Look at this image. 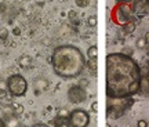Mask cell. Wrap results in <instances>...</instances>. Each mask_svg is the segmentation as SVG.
Listing matches in <instances>:
<instances>
[{"label": "cell", "instance_id": "cell-1", "mask_svg": "<svg viewBox=\"0 0 149 127\" xmlns=\"http://www.w3.org/2000/svg\"><path fill=\"white\" fill-rule=\"evenodd\" d=\"M141 69L137 61L124 53L107 55L108 98H130L141 90Z\"/></svg>", "mask_w": 149, "mask_h": 127}, {"label": "cell", "instance_id": "cell-2", "mask_svg": "<svg viewBox=\"0 0 149 127\" xmlns=\"http://www.w3.org/2000/svg\"><path fill=\"white\" fill-rule=\"evenodd\" d=\"M51 63L55 75L64 79H74L81 75L86 66L83 53L77 47L65 44L58 46L51 55Z\"/></svg>", "mask_w": 149, "mask_h": 127}, {"label": "cell", "instance_id": "cell-3", "mask_svg": "<svg viewBox=\"0 0 149 127\" xmlns=\"http://www.w3.org/2000/svg\"><path fill=\"white\" fill-rule=\"evenodd\" d=\"M137 1H119L116 6H113L111 11V20L113 24L119 27H124L126 24L133 21V15L135 11Z\"/></svg>", "mask_w": 149, "mask_h": 127}, {"label": "cell", "instance_id": "cell-4", "mask_svg": "<svg viewBox=\"0 0 149 127\" xmlns=\"http://www.w3.org/2000/svg\"><path fill=\"white\" fill-rule=\"evenodd\" d=\"M6 84L8 93L14 97H24L28 91V82L22 75H11Z\"/></svg>", "mask_w": 149, "mask_h": 127}, {"label": "cell", "instance_id": "cell-5", "mask_svg": "<svg viewBox=\"0 0 149 127\" xmlns=\"http://www.w3.org/2000/svg\"><path fill=\"white\" fill-rule=\"evenodd\" d=\"M133 104L131 98H113V104L108 101V116L113 119H119L126 111V108Z\"/></svg>", "mask_w": 149, "mask_h": 127}, {"label": "cell", "instance_id": "cell-6", "mask_svg": "<svg viewBox=\"0 0 149 127\" xmlns=\"http://www.w3.org/2000/svg\"><path fill=\"white\" fill-rule=\"evenodd\" d=\"M69 127H87L90 124V115L83 109H74L68 117Z\"/></svg>", "mask_w": 149, "mask_h": 127}, {"label": "cell", "instance_id": "cell-7", "mask_svg": "<svg viewBox=\"0 0 149 127\" xmlns=\"http://www.w3.org/2000/svg\"><path fill=\"white\" fill-rule=\"evenodd\" d=\"M68 98H69V102H72V104H80V102L86 101L87 93L81 86H72L68 91Z\"/></svg>", "mask_w": 149, "mask_h": 127}, {"label": "cell", "instance_id": "cell-8", "mask_svg": "<svg viewBox=\"0 0 149 127\" xmlns=\"http://www.w3.org/2000/svg\"><path fill=\"white\" fill-rule=\"evenodd\" d=\"M35 94L36 95H40V93L47 90L48 87V80L44 79V77H36L35 79Z\"/></svg>", "mask_w": 149, "mask_h": 127}, {"label": "cell", "instance_id": "cell-9", "mask_svg": "<svg viewBox=\"0 0 149 127\" xmlns=\"http://www.w3.org/2000/svg\"><path fill=\"white\" fill-rule=\"evenodd\" d=\"M4 122H6V127H19V122L14 116V113H8L7 115V120H4Z\"/></svg>", "mask_w": 149, "mask_h": 127}, {"label": "cell", "instance_id": "cell-10", "mask_svg": "<svg viewBox=\"0 0 149 127\" xmlns=\"http://www.w3.org/2000/svg\"><path fill=\"white\" fill-rule=\"evenodd\" d=\"M19 65H21L22 68H29L32 65V58L29 55H22L21 58H19Z\"/></svg>", "mask_w": 149, "mask_h": 127}, {"label": "cell", "instance_id": "cell-11", "mask_svg": "<svg viewBox=\"0 0 149 127\" xmlns=\"http://www.w3.org/2000/svg\"><path fill=\"white\" fill-rule=\"evenodd\" d=\"M11 111L15 115H22L24 113V106L19 102H14V104H11Z\"/></svg>", "mask_w": 149, "mask_h": 127}, {"label": "cell", "instance_id": "cell-12", "mask_svg": "<svg viewBox=\"0 0 149 127\" xmlns=\"http://www.w3.org/2000/svg\"><path fill=\"white\" fill-rule=\"evenodd\" d=\"M87 57L90 59H97V57H98V47L97 46H91L87 50Z\"/></svg>", "mask_w": 149, "mask_h": 127}, {"label": "cell", "instance_id": "cell-13", "mask_svg": "<svg viewBox=\"0 0 149 127\" xmlns=\"http://www.w3.org/2000/svg\"><path fill=\"white\" fill-rule=\"evenodd\" d=\"M70 115V112L68 108H61L58 111V115H57V117H61V119H68Z\"/></svg>", "mask_w": 149, "mask_h": 127}, {"label": "cell", "instance_id": "cell-14", "mask_svg": "<svg viewBox=\"0 0 149 127\" xmlns=\"http://www.w3.org/2000/svg\"><path fill=\"white\" fill-rule=\"evenodd\" d=\"M54 124L55 127H68V119H61V117H57L55 120H54Z\"/></svg>", "mask_w": 149, "mask_h": 127}, {"label": "cell", "instance_id": "cell-15", "mask_svg": "<svg viewBox=\"0 0 149 127\" xmlns=\"http://www.w3.org/2000/svg\"><path fill=\"white\" fill-rule=\"evenodd\" d=\"M134 29H135V22L134 21H130L128 24H126V25L123 27L124 33H131V32H134Z\"/></svg>", "mask_w": 149, "mask_h": 127}, {"label": "cell", "instance_id": "cell-16", "mask_svg": "<svg viewBox=\"0 0 149 127\" xmlns=\"http://www.w3.org/2000/svg\"><path fill=\"white\" fill-rule=\"evenodd\" d=\"M146 44H148V43L144 40V37H139V39H137V42H135V46H137V48H139V50L146 48Z\"/></svg>", "mask_w": 149, "mask_h": 127}, {"label": "cell", "instance_id": "cell-17", "mask_svg": "<svg viewBox=\"0 0 149 127\" xmlns=\"http://www.w3.org/2000/svg\"><path fill=\"white\" fill-rule=\"evenodd\" d=\"M88 68H90V70H93V73L95 75L97 73V59H90L88 61Z\"/></svg>", "mask_w": 149, "mask_h": 127}, {"label": "cell", "instance_id": "cell-18", "mask_svg": "<svg viewBox=\"0 0 149 127\" xmlns=\"http://www.w3.org/2000/svg\"><path fill=\"white\" fill-rule=\"evenodd\" d=\"M87 24H88L91 28L97 27V17L95 15H90L88 18H87Z\"/></svg>", "mask_w": 149, "mask_h": 127}, {"label": "cell", "instance_id": "cell-19", "mask_svg": "<svg viewBox=\"0 0 149 127\" xmlns=\"http://www.w3.org/2000/svg\"><path fill=\"white\" fill-rule=\"evenodd\" d=\"M7 97V89L4 84H0V100H4Z\"/></svg>", "mask_w": 149, "mask_h": 127}, {"label": "cell", "instance_id": "cell-20", "mask_svg": "<svg viewBox=\"0 0 149 127\" xmlns=\"http://www.w3.org/2000/svg\"><path fill=\"white\" fill-rule=\"evenodd\" d=\"M74 3L79 6V7H87V6L90 4L91 1H88V0H76Z\"/></svg>", "mask_w": 149, "mask_h": 127}, {"label": "cell", "instance_id": "cell-21", "mask_svg": "<svg viewBox=\"0 0 149 127\" xmlns=\"http://www.w3.org/2000/svg\"><path fill=\"white\" fill-rule=\"evenodd\" d=\"M7 36H8V31H7V29H3V31L0 32V40H1V42L7 40Z\"/></svg>", "mask_w": 149, "mask_h": 127}, {"label": "cell", "instance_id": "cell-22", "mask_svg": "<svg viewBox=\"0 0 149 127\" xmlns=\"http://www.w3.org/2000/svg\"><path fill=\"white\" fill-rule=\"evenodd\" d=\"M137 127H148V123H146V120L141 119V120H138V123H137Z\"/></svg>", "mask_w": 149, "mask_h": 127}, {"label": "cell", "instance_id": "cell-23", "mask_svg": "<svg viewBox=\"0 0 149 127\" xmlns=\"http://www.w3.org/2000/svg\"><path fill=\"white\" fill-rule=\"evenodd\" d=\"M93 111L95 112V113L98 112V102H97V101L95 102H93Z\"/></svg>", "mask_w": 149, "mask_h": 127}, {"label": "cell", "instance_id": "cell-24", "mask_svg": "<svg viewBox=\"0 0 149 127\" xmlns=\"http://www.w3.org/2000/svg\"><path fill=\"white\" fill-rule=\"evenodd\" d=\"M69 18L72 21H74V18H76V13L74 11H69Z\"/></svg>", "mask_w": 149, "mask_h": 127}, {"label": "cell", "instance_id": "cell-25", "mask_svg": "<svg viewBox=\"0 0 149 127\" xmlns=\"http://www.w3.org/2000/svg\"><path fill=\"white\" fill-rule=\"evenodd\" d=\"M144 40H145V42H146V43H149V32H146V33H145Z\"/></svg>", "mask_w": 149, "mask_h": 127}, {"label": "cell", "instance_id": "cell-26", "mask_svg": "<svg viewBox=\"0 0 149 127\" xmlns=\"http://www.w3.org/2000/svg\"><path fill=\"white\" fill-rule=\"evenodd\" d=\"M33 127H48L47 124H43V123H37V124H35Z\"/></svg>", "mask_w": 149, "mask_h": 127}, {"label": "cell", "instance_id": "cell-27", "mask_svg": "<svg viewBox=\"0 0 149 127\" xmlns=\"http://www.w3.org/2000/svg\"><path fill=\"white\" fill-rule=\"evenodd\" d=\"M0 127H6V122H4V119H1V117H0Z\"/></svg>", "mask_w": 149, "mask_h": 127}, {"label": "cell", "instance_id": "cell-28", "mask_svg": "<svg viewBox=\"0 0 149 127\" xmlns=\"http://www.w3.org/2000/svg\"><path fill=\"white\" fill-rule=\"evenodd\" d=\"M14 33H15V35H21V31H19V29H14Z\"/></svg>", "mask_w": 149, "mask_h": 127}, {"label": "cell", "instance_id": "cell-29", "mask_svg": "<svg viewBox=\"0 0 149 127\" xmlns=\"http://www.w3.org/2000/svg\"><path fill=\"white\" fill-rule=\"evenodd\" d=\"M1 10H3V11L6 10V4H0V11H1Z\"/></svg>", "mask_w": 149, "mask_h": 127}, {"label": "cell", "instance_id": "cell-30", "mask_svg": "<svg viewBox=\"0 0 149 127\" xmlns=\"http://www.w3.org/2000/svg\"><path fill=\"white\" fill-rule=\"evenodd\" d=\"M148 80H149V73H148Z\"/></svg>", "mask_w": 149, "mask_h": 127}, {"label": "cell", "instance_id": "cell-31", "mask_svg": "<svg viewBox=\"0 0 149 127\" xmlns=\"http://www.w3.org/2000/svg\"><path fill=\"white\" fill-rule=\"evenodd\" d=\"M148 55H149V51H148Z\"/></svg>", "mask_w": 149, "mask_h": 127}, {"label": "cell", "instance_id": "cell-32", "mask_svg": "<svg viewBox=\"0 0 149 127\" xmlns=\"http://www.w3.org/2000/svg\"><path fill=\"white\" fill-rule=\"evenodd\" d=\"M148 4H149V3H148Z\"/></svg>", "mask_w": 149, "mask_h": 127}]
</instances>
